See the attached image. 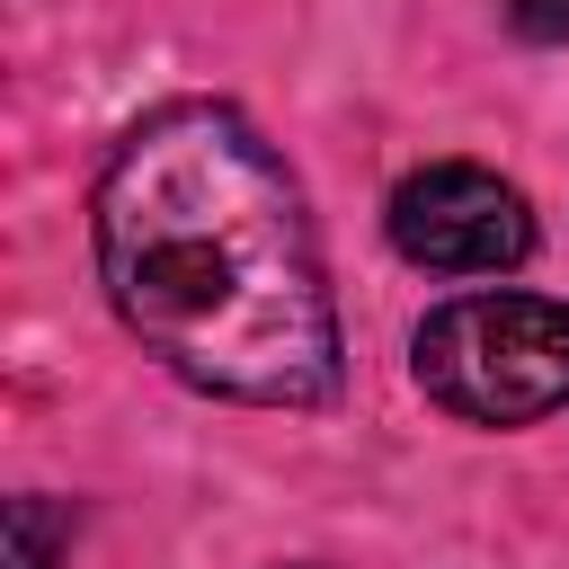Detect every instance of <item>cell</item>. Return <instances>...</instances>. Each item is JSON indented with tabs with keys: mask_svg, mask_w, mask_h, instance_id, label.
Returning a JSON list of instances; mask_svg holds the SVG:
<instances>
[{
	"mask_svg": "<svg viewBox=\"0 0 569 569\" xmlns=\"http://www.w3.org/2000/svg\"><path fill=\"white\" fill-rule=\"evenodd\" d=\"M418 391L462 427H533L569 409V302L551 293H453L409 338Z\"/></svg>",
	"mask_w": 569,
	"mask_h": 569,
	"instance_id": "cell-2",
	"label": "cell"
},
{
	"mask_svg": "<svg viewBox=\"0 0 569 569\" xmlns=\"http://www.w3.org/2000/svg\"><path fill=\"white\" fill-rule=\"evenodd\" d=\"M71 542V507L53 498H9V569H53V551Z\"/></svg>",
	"mask_w": 569,
	"mask_h": 569,
	"instance_id": "cell-4",
	"label": "cell"
},
{
	"mask_svg": "<svg viewBox=\"0 0 569 569\" xmlns=\"http://www.w3.org/2000/svg\"><path fill=\"white\" fill-rule=\"evenodd\" d=\"M98 284L187 391L240 409L338 400V302L276 142L222 98H169L98 169Z\"/></svg>",
	"mask_w": 569,
	"mask_h": 569,
	"instance_id": "cell-1",
	"label": "cell"
},
{
	"mask_svg": "<svg viewBox=\"0 0 569 569\" xmlns=\"http://www.w3.org/2000/svg\"><path fill=\"white\" fill-rule=\"evenodd\" d=\"M507 18H516V36H533V44H560V36H569V0H507Z\"/></svg>",
	"mask_w": 569,
	"mask_h": 569,
	"instance_id": "cell-5",
	"label": "cell"
},
{
	"mask_svg": "<svg viewBox=\"0 0 569 569\" xmlns=\"http://www.w3.org/2000/svg\"><path fill=\"white\" fill-rule=\"evenodd\" d=\"M382 231L409 267L427 276H507L533 258V204L516 178L480 169V160H427L391 187Z\"/></svg>",
	"mask_w": 569,
	"mask_h": 569,
	"instance_id": "cell-3",
	"label": "cell"
}]
</instances>
